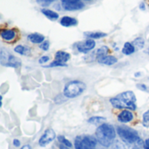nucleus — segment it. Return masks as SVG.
Masks as SVG:
<instances>
[{"mask_svg": "<svg viewBox=\"0 0 149 149\" xmlns=\"http://www.w3.org/2000/svg\"><path fill=\"white\" fill-rule=\"evenodd\" d=\"M110 103L114 108L117 109H127L135 110L136 109V96L131 91H127L121 93L112 98Z\"/></svg>", "mask_w": 149, "mask_h": 149, "instance_id": "nucleus-1", "label": "nucleus"}, {"mask_svg": "<svg viewBox=\"0 0 149 149\" xmlns=\"http://www.w3.org/2000/svg\"><path fill=\"white\" fill-rule=\"evenodd\" d=\"M96 139L97 141L106 148H108L113 143L116 137V132L114 127L110 124L103 123L96 130Z\"/></svg>", "mask_w": 149, "mask_h": 149, "instance_id": "nucleus-2", "label": "nucleus"}, {"mask_svg": "<svg viewBox=\"0 0 149 149\" xmlns=\"http://www.w3.org/2000/svg\"><path fill=\"white\" fill-rule=\"evenodd\" d=\"M117 133L121 140L128 145L139 144L141 141L138 133L128 127H119L117 128Z\"/></svg>", "mask_w": 149, "mask_h": 149, "instance_id": "nucleus-3", "label": "nucleus"}, {"mask_svg": "<svg viewBox=\"0 0 149 149\" xmlns=\"http://www.w3.org/2000/svg\"><path fill=\"white\" fill-rule=\"evenodd\" d=\"M86 84L79 80H73L68 82L64 88V95L66 98H75L79 96L86 90Z\"/></svg>", "mask_w": 149, "mask_h": 149, "instance_id": "nucleus-4", "label": "nucleus"}, {"mask_svg": "<svg viewBox=\"0 0 149 149\" xmlns=\"http://www.w3.org/2000/svg\"><path fill=\"white\" fill-rule=\"evenodd\" d=\"M97 139L89 135H79L74 141L75 149H95Z\"/></svg>", "mask_w": 149, "mask_h": 149, "instance_id": "nucleus-5", "label": "nucleus"}, {"mask_svg": "<svg viewBox=\"0 0 149 149\" xmlns=\"http://www.w3.org/2000/svg\"><path fill=\"white\" fill-rule=\"evenodd\" d=\"M63 8L66 10H79L84 8L85 4L81 0H62Z\"/></svg>", "mask_w": 149, "mask_h": 149, "instance_id": "nucleus-6", "label": "nucleus"}, {"mask_svg": "<svg viewBox=\"0 0 149 149\" xmlns=\"http://www.w3.org/2000/svg\"><path fill=\"white\" fill-rule=\"evenodd\" d=\"M56 137V134L52 128H48L45 131L44 134L40 137L38 144L40 147H45L50 144Z\"/></svg>", "mask_w": 149, "mask_h": 149, "instance_id": "nucleus-7", "label": "nucleus"}, {"mask_svg": "<svg viewBox=\"0 0 149 149\" xmlns=\"http://www.w3.org/2000/svg\"><path fill=\"white\" fill-rule=\"evenodd\" d=\"M96 45V43L93 39L92 38H87L86 40L80 42L77 45V48L80 52L83 53H87L90 51H92Z\"/></svg>", "mask_w": 149, "mask_h": 149, "instance_id": "nucleus-8", "label": "nucleus"}, {"mask_svg": "<svg viewBox=\"0 0 149 149\" xmlns=\"http://www.w3.org/2000/svg\"><path fill=\"white\" fill-rule=\"evenodd\" d=\"M134 119V114L131 111L125 109L118 115V120L121 123H128Z\"/></svg>", "mask_w": 149, "mask_h": 149, "instance_id": "nucleus-9", "label": "nucleus"}, {"mask_svg": "<svg viewBox=\"0 0 149 149\" xmlns=\"http://www.w3.org/2000/svg\"><path fill=\"white\" fill-rule=\"evenodd\" d=\"M1 38L5 41H11L16 38V31L13 29H3L1 31Z\"/></svg>", "mask_w": 149, "mask_h": 149, "instance_id": "nucleus-10", "label": "nucleus"}, {"mask_svg": "<svg viewBox=\"0 0 149 149\" xmlns=\"http://www.w3.org/2000/svg\"><path fill=\"white\" fill-rule=\"evenodd\" d=\"M118 59L113 57V56H109V55H105L98 58V62L102 64V65H112L117 63Z\"/></svg>", "mask_w": 149, "mask_h": 149, "instance_id": "nucleus-11", "label": "nucleus"}, {"mask_svg": "<svg viewBox=\"0 0 149 149\" xmlns=\"http://www.w3.org/2000/svg\"><path fill=\"white\" fill-rule=\"evenodd\" d=\"M60 24L65 27H71L78 24V20L74 17H69V16H65L60 19Z\"/></svg>", "mask_w": 149, "mask_h": 149, "instance_id": "nucleus-12", "label": "nucleus"}, {"mask_svg": "<svg viewBox=\"0 0 149 149\" xmlns=\"http://www.w3.org/2000/svg\"><path fill=\"white\" fill-rule=\"evenodd\" d=\"M71 58V55L68 52H65L64 51H58L55 54V60H58L62 63H66Z\"/></svg>", "mask_w": 149, "mask_h": 149, "instance_id": "nucleus-13", "label": "nucleus"}, {"mask_svg": "<svg viewBox=\"0 0 149 149\" xmlns=\"http://www.w3.org/2000/svg\"><path fill=\"white\" fill-rule=\"evenodd\" d=\"M28 39L33 44H41L45 41V37L39 33H31L28 35Z\"/></svg>", "mask_w": 149, "mask_h": 149, "instance_id": "nucleus-14", "label": "nucleus"}, {"mask_svg": "<svg viewBox=\"0 0 149 149\" xmlns=\"http://www.w3.org/2000/svg\"><path fill=\"white\" fill-rule=\"evenodd\" d=\"M4 65L17 68V67H18V66L21 65V62H20V60H18L16 57H13V56H11V55H9V58H8V59H7V62H6V64H5Z\"/></svg>", "mask_w": 149, "mask_h": 149, "instance_id": "nucleus-15", "label": "nucleus"}, {"mask_svg": "<svg viewBox=\"0 0 149 149\" xmlns=\"http://www.w3.org/2000/svg\"><path fill=\"white\" fill-rule=\"evenodd\" d=\"M135 52V46L134 45V44L130 43V42H126L123 49H122V52L125 55H131Z\"/></svg>", "mask_w": 149, "mask_h": 149, "instance_id": "nucleus-16", "label": "nucleus"}, {"mask_svg": "<svg viewBox=\"0 0 149 149\" xmlns=\"http://www.w3.org/2000/svg\"><path fill=\"white\" fill-rule=\"evenodd\" d=\"M41 12L48 18L52 19V20H55V19H58L59 15L54 11V10H49V9H42L41 10Z\"/></svg>", "mask_w": 149, "mask_h": 149, "instance_id": "nucleus-17", "label": "nucleus"}, {"mask_svg": "<svg viewBox=\"0 0 149 149\" xmlns=\"http://www.w3.org/2000/svg\"><path fill=\"white\" fill-rule=\"evenodd\" d=\"M85 35L88 38L92 39H98V38H102L107 36V33L101 32V31H93V32H86Z\"/></svg>", "mask_w": 149, "mask_h": 149, "instance_id": "nucleus-18", "label": "nucleus"}, {"mask_svg": "<svg viewBox=\"0 0 149 149\" xmlns=\"http://www.w3.org/2000/svg\"><path fill=\"white\" fill-rule=\"evenodd\" d=\"M15 52L18 53V54H21V55H28L31 53V51H30V48L26 47V46H24V45H17L14 49Z\"/></svg>", "mask_w": 149, "mask_h": 149, "instance_id": "nucleus-19", "label": "nucleus"}, {"mask_svg": "<svg viewBox=\"0 0 149 149\" xmlns=\"http://www.w3.org/2000/svg\"><path fill=\"white\" fill-rule=\"evenodd\" d=\"M105 120H106V119L104 117H97V116H95V117L90 118L88 120V122L93 124V125L98 126V125H102L105 122Z\"/></svg>", "mask_w": 149, "mask_h": 149, "instance_id": "nucleus-20", "label": "nucleus"}, {"mask_svg": "<svg viewBox=\"0 0 149 149\" xmlns=\"http://www.w3.org/2000/svg\"><path fill=\"white\" fill-rule=\"evenodd\" d=\"M134 45L135 46V48L137 49H142L145 45V41L142 38H137L134 40L133 42Z\"/></svg>", "mask_w": 149, "mask_h": 149, "instance_id": "nucleus-21", "label": "nucleus"}, {"mask_svg": "<svg viewBox=\"0 0 149 149\" xmlns=\"http://www.w3.org/2000/svg\"><path fill=\"white\" fill-rule=\"evenodd\" d=\"M108 52H109V48L107 46H102L100 49H98V51H97V56L99 58V57H101V56L107 55Z\"/></svg>", "mask_w": 149, "mask_h": 149, "instance_id": "nucleus-22", "label": "nucleus"}, {"mask_svg": "<svg viewBox=\"0 0 149 149\" xmlns=\"http://www.w3.org/2000/svg\"><path fill=\"white\" fill-rule=\"evenodd\" d=\"M142 124L145 127H149V110L144 113L142 117Z\"/></svg>", "mask_w": 149, "mask_h": 149, "instance_id": "nucleus-23", "label": "nucleus"}, {"mask_svg": "<svg viewBox=\"0 0 149 149\" xmlns=\"http://www.w3.org/2000/svg\"><path fill=\"white\" fill-rule=\"evenodd\" d=\"M58 141L60 142V143H62L63 145H65V146H66V147H68V148H71L72 147V143L66 139V138H65L64 136H58Z\"/></svg>", "mask_w": 149, "mask_h": 149, "instance_id": "nucleus-24", "label": "nucleus"}, {"mask_svg": "<svg viewBox=\"0 0 149 149\" xmlns=\"http://www.w3.org/2000/svg\"><path fill=\"white\" fill-rule=\"evenodd\" d=\"M58 66H66V64H65V63L59 62V61H58V60H55V61L52 62V63L49 65V67H58Z\"/></svg>", "mask_w": 149, "mask_h": 149, "instance_id": "nucleus-25", "label": "nucleus"}, {"mask_svg": "<svg viewBox=\"0 0 149 149\" xmlns=\"http://www.w3.org/2000/svg\"><path fill=\"white\" fill-rule=\"evenodd\" d=\"M39 47L44 51H47L49 49V47H50V42L49 41H44L43 43L40 44Z\"/></svg>", "mask_w": 149, "mask_h": 149, "instance_id": "nucleus-26", "label": "nucleus"}, {"mask_svg": "<svg viewBox=\"0 0 149 149\" xmlns=\"http://www.w3.org/2000/svg\"><path fill=\"white\" fill-rule=\"evenodd\" d=\"M50 60V57L49 56H43L41 57L39 59H38V63L39 64H44V63H46Z\"/></svg>", "mask_w": 149, "mask_h": 149, "instance_id": "nucleus-27", "label": "nucleus"}, {"mask_svg": "<svg viewBox=\"0 0 149 149\" xmlns=\"http://www.w3.org/2000/svg\"><path fill=\"white\" fill-rule=\"evenodd\" d=\"M137 88H139L140 90H142V91H147L148 90L147 86L144 85V84H138L137 85Z\"/></svg>", "mask_w": 149, "mask_h": 149, "instance_id": "nucleus-28", "label": "nucleus"}, {"mask_svg": "<svg viewBox=\"0 0 149 149\" xmlns=\"http://www.w3.org/2000/svg\"><path fill=\"white\" fill-rule=\"evenodd\" d=\"M113 149H126L121 143H116L113 147Z\"/></svg>", "mask_w": 149, "mask_h": 149, "instance_id": "nucleus-29", "label": "nucleus"}, {"mask_svg": "<svg viewBox=\"0 0 149 149\" xmlns=\"http://www.w3.org/2000/svg\"><path fill=\"white\" fill-rule=\"evenodd\" d=\"M13 145H14V147L18 148V147L20 146V141H19L18 140L15 139V140H13Z\"/></svg>", "mask_w": 149, "mask_h": 149, "instance_id": "nucleus-30", "label": "nucleus"}, {"mask_svg": "<svg viewBox=\"0 0 149 149\" xmlns=\"http://www.w3.org/2000/svg\"><path fill=\"white\" fill-rule=\"evenodd\" d=\"M144 149H149V139L146 140L145 145H144Z\"/></svg>", "mask_w": 149, "mask_h": 149, "instance_id": "nucleus-31", "label": "nucleus"}, {"mask_svg": "<svg viewBox=\"0 0 149 149\" xmlns=\"http://www.w3.org/2000/svg\"><path fill=\"white\" fill-rule=\"evenodd\" d=\"M21 149H31V146L30 145H24V147H22Z\"/></svg>", "mask_w": 149, "mask_h": 149, "instance_id": "nucleus-32", "label": "nucleus"}, {"mask_svg": "<svg viewBox=\"0 0 149 149\" xmlns=\"http://www.w3.org/2000/svg\"><path fill=\"white\" fill-rule=\"evenodd\" d=\"M71 148H68V147H66V146H65V145H61L60 147H59V149H70Z\"/></svg>", "mask_w": 149, "mask_h": 149, "instance_id": "nucleus-33", "label": "nucleus"}, {"mask_svg": "<svg viewBox=\"0 0 149 149\" xmlns=\"http://www.w3.org/2000/svg\"><path fill=\"white\" fill-rule=\"evenodd\" d=\"M140 8H141V9H142V10H144V9H145V5H144V3H141V4L140 5Z\"/></svg>", "mask_w": 149, "mask_h": 149, "instance_id": "nucleus-34", "label": "nucleus"}, {"mask_svg": "<svg viewBox=\"0 0 149 149\" xmlns=\"http://www.w3.org/2000/svg\"><path fill=\"white\" fill-rule=\"evenodd\" d=\"M45 2H47V3H52V2H53V1H55V0H45Z\"/></svg>", "mask_w": 149, "mask_h": 149, "instance_id": "nucleus-35", "label": "nucleus"}, {"mask_svg": "<svg viewBox=\"0 0 149 149\" xmlns=\"http://www.w3.org/2000/svg\"><path fill=\"white\" fill-rule=\"evenodd\" d=\"M141 75V73H139V72H137V73H135V76L137 77V76H140Z\"/></svg>", "mask_w": 149, "mask_h": 149, "instance_id": "nucleus-36", "label": "nucleus"}, {"mask_svg": "<svg viewBox=\"0 0 149 149\" xmlns=\"http://www.w3.org/2000/svg\"><path fill=\"white\" fill-rule=\"evenodd\" d=\"M148 53L149 54V48H148Z\"/></svg>", "mask_w": 149, "mask_h": 149, "instance_id": "nucleus-37", "label": "nucleus"}, {"mask_svg": "<svg viewBox=\"0 0 149 149\" xmlns=\"http://www.w3.org/2000/svg\"><path fill=\"white\" fill-rule=\"evenodd\" d=\"M86 1H89V0H86Z\"/></svg>", "mask_w": 149, "mask_h": 149, "instance_id": "nucleus-38", "label": "nucleus"}]
</instances>
